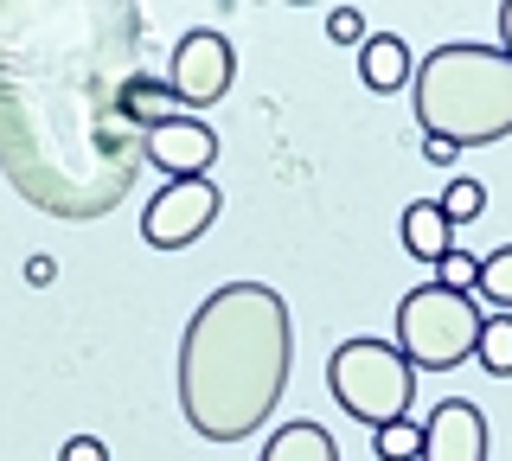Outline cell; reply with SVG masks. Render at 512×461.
<instances>
[{"mask_svg":"<svg viewBox=\"0 0 512 461\" xmlns=\"http://www.w3.org/2000/svg\"><path fill=\"white\" fill-rule=\"evenodd\" d=\"M135 7H0V167L52 218H103L141 173Z\"/></svg>","mask_w":512,"mask_h":461,"instance_id":"1","label":"cell"},{"mask_svg":"<svg viewBox=\"0 0 512 461\" xmlns=\"http://www.w3.org/2000/svg\"><path fill=\"white\" fill-rule=\"evenodd\" d=\"M295 365V321L269 282H224L180 340V417L205 442H244L276 417Z\"/></svg>","mask_w":512,"mask_h":461,"instance_id":"2","label":"cell"},{"mask_svg":"<svg viewBox=\"0 0 512 461\" xmlns=\"http://www.w3.org/2000/svg\"><path fill=\"white\" fill-rule=\"evenodd\" d=\"M416 122L455 148H487L512 135V58L500 45H436L416 65Z\"/></svg>","mask_w":512,"mask_h":461,"instance_id":"3","label":"cell"},{"mask_svg":"<svg viewBox=\"0 0 512 461\" xmlns=\"http://www.w3.org/2000/svg\"><path fill=\"white\" fill-rule=\"evenodd\" d=\"M480 321H487V314L474 308V295L423 282V289H410L397 301V353H404L416 372H455L461 359H474Z\"/></svg>","mask_w":512,"mask_h":461,"instance_id":"4","label":"cell"},{"mask_svg":"<svg viewBox=\"0 0 512 461\" xmlns=\"http://www.w3.org/2000/svg\"><path fill=\"white\" fill-rule=\"evenodd\" d=\"M327 385H333V404H340L346 417L384 429V423L410 417L416 365L397 353L391 340H346L340 353H333V365H327Z\"/></svg>","mask_w":512,"mask_h":461,"instance_id":"5","label":"cell"},{"mask_svg":"<svg viewBox=\"0 0 512 461\" xmlns=\"http://www.w3.org/2000/svg\"><path fill=\"white\" fill-rule=\"evenodd\" d=\"M231 77H237L231 39L212 33V26L180 33V45H173V58H167V90L180 97V109H212L224 90H231Z\"/></svg>","mask_w":512,"mask_h":461,"instance_id":"6","label":"cell"},{"mask_svg":"<svg viewBox=\"0 0 512 461\" xmlns=\"http://www.w3.org/2000/svg\"><path fill=\"white\" fill-rule=\"evenodd\" d=\"M218 212H224V193L212 180H167L148 199V212H141V237L154 250H186L192 237H205L218 225Z\"/></svg>","mask_w":512,"mask_h":461,"instance_id":"7","label":"cell"},{"mask_svg":"<svg viewBox=\"0 0 512 461\" xmlns=\"http://www.w3.org/2000/svg\"><path fill=\"white\" fill-rule=\"evenodd\" d=\"M141 161L167 180H212V161H218V129L199 116H173V122H154L141 135Z\"/></svg>","mask_w":512,"mask_h":461,"instance_id":"8","label":"cell"},{"mask_svg":"<svg viewBox=\"0 0 512 461\" xmlns=\"http://www.w3.org/2000/svg\"><path fill=\"white\" fill-rule=\"evenodd\" d=\"M416 461H487V417L468 397H442L423 423V455Z\"/></svg>","mask_w":512,"mask_h":461,"instance_id":"9","label":"cell"},{"mask_svg":"<svg viewBox=\"0 0 512 461\" xmlns=\"http://www.w3.org/2000/svg\"><path fill=\"white\" fill-rule=\"evenodd\" d=\"M359 77H365V90H378V97L404 90L410 84V45L397 39V33H365V45H359Z\"/></svg>","mask_w":512,"mask_h":461,"instance_id":"10","label":"cell"},{"mask_svg":"<svg viewBox=\"0 0 512 461\" xmlns=\"http://www.w3.org/2000/svg\"><path fill=\"white\" fill-rule=\"evenodd\" d=\"M404 250L416 263H442L448 250H455V225L442 218L436 199H410L404 205Z\"/></svg>","mask_w":512,"mask_h":461,"instance_id":"11","label":"cell"},{"mask_svg":"<svg viewBox=\"0 0 512 461\" xmlns=\"http://www.w3.org/2000/svg\"><path fill=\"white\" fill-rule=\"evenodd\" d=\"M263 461H340V449H333V436L320 423L295 417V423H282L276 436L263 442Z\"/></svg>","mask_w":512,"mask_h":461,"instance_id":"12","label":"cell"},{"mask_svg":"<svg viewBox=\"0 0 512 461\" xmlns=\"http://www.w3.org/2000/svg\"><path fill=\"white\" fill-rule=\"evenodd\" d=\"M474 359H480V372L512 378V314H487V321H480V346H474Z\"/></svg>","mask_w":512,"mask_h":461,"instance_id":"13","label":"cell"},{"mask_svg":"<svg viewBox=\"0 0 512 461\" xmlns=\"http://www.w3.org/2000/svg\"><path fill=\"white\" fill-rule=\"evenodd\" d=\"M480 301H487L493 314H512V244H500L493 257H480Z\"/></svg>","mask_w":512,"mask_h":461,"instance_id":"14","label":"cell"},{"mask_svg":"<svg viewBox=\"0 0 512 461\" xmlns=\"http://www.w3.org/2000/svg\"><path fill=\"white\" fill-rule=\"evenodd\" d=\"M372 449H378V461H416V455H423V423H410V417L384 423L372 436Z\"/></svg>","mask_w":512,"mask_h":461,"instance_id":"15","label":"cell"},{"mask_svg":"<svg viewBox=\"0 0 512 461\" xmlns=\"http://www.w3.org/2000/svg\"><path fill=\"white\" fill-rule=\"evenodd\" d=\"M436 205H442V218H448V225H468V218L487 212V186H480V180H448Z\"/></svg>","mask_w":512,"mask_h":461,"instance_id":"16","label":"cell"},{"mask_svg":"<svg viewBox=\"0 0 512 461\" xmlns=\"http://www.w3.org/2000/svg\"><path fill=\"white\" fill-rule=\"evenodd\" d=\"M436 282H442V289H461V295H468L474 282H480V257H468V250H448V257L436 263Z\"/></svg>","mask_w":512,"mask_h":461,"instance_id":"17","label":"cell"},{"mask_svg":"<svg viewBox=\"0 0 512 461\" xmlns=\"http://www.w3.org/2000/svg\"><path fill=\"white\" fill-rule=\"evenodd\" d=\"M327 39L333 45H365V13L359 7H333L327 13Z\"/></svg>","mask_w":512,"mask_h":461,"instance_id":"18","label":"cell"},{"mask_svg":"<svg viewBox=\"0 0 512 461\" xmlns=\"http://www.w3.org/2000/svg\"><path fill=\"white\" fill-rule=\"evenodd\" d=\"M58 461H109V449H103V436H71Z\"/></svg>","mask_w":512,"mask_h":461,"instance_id":"19","label":"cell"},{"mask_svg":"<svg viewBox=\"0 0 512 461\" xmlns=\"http://www.w3.org/2000/svg\"><path fill=\"white\" fill-rule=\"evenodd\" d=\"M455 154H461L455 141H442V135H423V161H429V167H448Z\"/></svg>","mask_w":512,"mask_h":461,"instance_id":"20","label":"cell"},{"mask_svg":"<svg viewBox=\"0 0 512 461\" xmlns=\"http://www.w3.org/2000/svg\"><path fill=\"white\" fill-rule=\"evenodd\" d=\"M26 282H32V289H45V282H58V263H52V257H26Z\"/></svg>","mask_w":512,"mask_h":461,"instance_id":"21","label":"cell"},{"mask_svg":"<svg viewBox=\"0 0 512 461\" xmlns=\"http://www.w3.org/2000/svg\"><path fill=\"white\" fill-rule=\"evenodd\" d=\"M500 52L512 58V7H500Z\"/></svg>","mask_w":512,"mask_h":461,"instance_id":"22","label":"cell"}]
</instances>
